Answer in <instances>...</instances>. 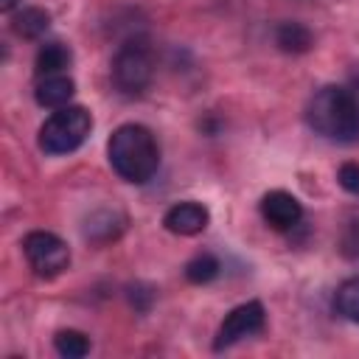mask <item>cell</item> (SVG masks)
Returning a JSON list of instances; mask_svg holds the SVG:
<instances>
[{
	"label": "cell",
	"mask_w": 359,
	"mask_h": 359,
	"mask_svg": "<svg viewBox=\"0 0 359 359\" xmlns=\"http://www.w3.org/2000/svg\"><path fill=\"white\" fill-rule=\"evenodd\" d=\"M112 171L135 185L149 182L160 168V149L154 135L140 123H123L112 132L107 143Z\"/></svg>",
	"instance_id": "obj_2"
},
{
	"label": "cell",
	"mask_w": 359,
	"mask_h": 359,
	"mask_svg": "<svg viewBox=\"0 0 359 359\" xmlns=\"http://www.w3.org/2000/svg\"><path fill=\"white\" fill-rule=\"evenodd\" d=\"M73 53L65 42H45L36 50L34 67H36V79L39 76H53V73H65V67H70Z\"/></svg>",
	"instance_id": "obj_10"
},
{
	"label": "cell",
	"mask_w": 359,
	"mask_h": 359,
	"mask_svg": "<svg viewBox=\"0 0 359 359\" xmlns=\"http://www.w3.org/2000/svg\"><path fill=\"white\" fill-rule=\"evenodd\" d=\"M53 348L65 359H81L90 353V339H87V334H81L76 328H65L53 337Z\"/></svg>",
	"instance_id": "obj_14"
},
{
	"label": "cell",
	"mask_w": 359,
	"mask_h": 359,
	"mask_svg": "<svg viewBox=\"0 0 359 359\" xmlns=\"http://www.w3.org/2000/svg\"><path fill=\"white\" fill-rule=\"evenodd\" d=\"M154 73L151 45L143 36L123 42L112 59V81L123 95H140Z\"/></svg>",
	"instance_id": "obj_4"
},
{
	"label": "cell",
	"mask_w": 359,
	"mask_h": 359,
	"mask_svg": "<svg viewBox=\"0 0 359 359\" xmlns=\"http://www.w3.org/2000/svg\"><path fill=\"white\" fill-rule=\"evenodd\" d=\"M17 3H20V0H0V8H3V11H11Z\"/></svg>",
	"instance_id": "obj_17"
},
{
	"label": "cell",
	"mask_w": 359,
	"mask_h": 359,
	"mask_svg": "<svg viewBox=\"0 0 359 359\" xmlns=\"http://www.w3.org/2000/svg\"><path fill=\"white\" fill-rule=\"evenodd\" d=\"M275 45L283 53H306V50H311L314 36H311V31L303 22L289 20V22H280L275 28Z\"/></svg>",
	"instance_id": "obj_11"
},
{
	"label": "cell",
	"mask_w": 359,
	"mask_h": 359,
	"mask_svg": "<svg viewBox=\"0 0 359 359\" xmlns=\"http://www.w3.org/2000/svg\"><path fill=\"white\" fill-rule=\"evenodd\" d=\"M337 180H339V185H342L345 191L359 194V163H342Z\"/></svg>",
	"instance_id": "obj_16"
},
{
	"label": "cell",
	"mask_w": 359,
	"mask_h": 359,
	"mask_svg": "<svg viewBox=\"0 0 359 359\" xmlns=\"http://www.w3.org/2000/svg\"><path fill=\"white\" fill-rule=\"evenodd\" d=\"M261 216L275 230H292L303 219V205L289 191H269L261 199Z\"/></svg>",
	"instance_id": "obj_7"
},
{
	"label": "cell",
	"mask_w": 359,
	"mask_h": 359,
	"mask_svg": "<svg viewBox=\"0 0 359 359\" xmlns=\"http://www.w3.org/2000/svg\"><path fill=\"white\" fill-rule=\"evenodd\" d=\"M22 252L28 258V266L34 269L36 278H56L67 269L70 264V250L67 244L48 230H34L22 238Z\"/></svg>",
	"instance_id": "obj_5"
},
{
	"label": "cell",
	"mask_w": 359,
	"mask_h": 359,
	"mask_svg": "<svg viewBox=\"0 0 359 359\" xmlns=\"http://www.w3.org/2000/svg\"><path fill=\"white\" fill-rule=\"evenodd\" d=\"M208 222H210V213L199 202H180V205L168 208L163 216L165 230H171L174 236H196L208 227Z\"/></svg>",
	"instance_id": "obj_8"
},
{
	"label": "cell",
	"mask_w": 359,
	"mask_h": 359,
	"mask_svg": "<svg viewBox=\"0 0 359 359\" xmlns=\"http://www.w3.org/2000/svg\"><path fill=\"white\" fill-rule=\"evenodd\" d=\"M76 93V84L70 76L65 73H53V76H39L36 79V87H34V98L39 107H48V109H62L70 104Z\"/></svg>",
	"instance_id": "obj_9"
},
{
	"label": "cell",
	"mask_w": 359,
	"mask_h": 359,
	"mask_svg": "<svg viewBox=\"0 0 359 359\" xmlns=\"http://www.w3.org/2000/svg\"><path fill=\"white\" fill-rule=\"evenodd\" d=\"M334 309L345 320L359 325V278H348V280L339 283V289L334 294Z\"/></svg>",
	"instance_id": "obj_13"
},
{
	"label": "cell",
	"mask_w": 359,
	"mask_h": 359,
	"mask_svg": "<svg viewBox=\"0 0 359 359\" xmlns=\"http://www.w3.org/2000/svg\"><path fill=\"white\" fill-rule=\"evenodd\" d=\"M93 129V115L84 107H62L39 126V149L45 154H70L76 151Z\"/></svg>",
	"instance_id": "obj_3"
},
{
	"label": "cell",
	"mask_w": 359,
	"mask_h": 359,
	"mask_svg": "<svg viewBox=\"0 0 359 359\" xmlns=\"http://www.w3.org/2000/svg\"><path fill=\"white\" fill-rule=\"evenodd\" d=\"M50 25V14L39 6H28L11 17V31L22 39H39Z\"/></svg>",
	"instance_id": "obj_12"
},
{
	"label": "cell",
	"mask_w": 359,
	"mask_h": 359,
	"mask_svg": "<svg viewBox=\"0 0 359 359\" xmlns=\"http://www.w3.org/2000/svg\"><path fill=\"white\" fill-rule=\"evenodd\" d=\"M219 269H222L219 258H213L210 252H202V255H196V258H191L185 264V278L191 283H199L202 286V283H210L219 275Z\"/></svg>",
	"instance_id": "obj_15"
},
{
	"label": "cell",
	"mask_w": 359,
	"mask_h": 359,
	"mask_svg": "<svg viewBox=\"0 0 359 359\" xmlns=\"http://www.w3.org/2000/svg\"><path fill=\"white\" fill-rule=\"evenodd\" d=\"M264 320H266V314H264V306H261L258 300H247V303L236 306V309L222 320V325H219V331H216V339H213V351L233 348L236 342H241V339L258 334V331L264 328Z\"/></svg>",
	"instance_id": "obj_6"
},
{
	"label": "cell",
	"mask_w": 359,
	"mask_h": 359,
	"mask_svg": "<svg viewBox=\"0 0 359 359\" xmlns=\"http://www.w3.org/2000/svg\"><path fill=\"white\" fill-rule=\"evenodd\" d=\"M306 121L325 140L345 146L359 140V101L345 87H320L306 104Z\"/></svg>",
	"instance_id": "obj_1"
}]
</instances>
